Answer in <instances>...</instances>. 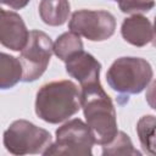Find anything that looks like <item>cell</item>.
<instances>
[{
	"label": "cell",
	"mask_w": 156,
	"mask_h": 156,
	"mask_svg": "<svg viewBox=\"0 0 156 156\" xmlns=\"http://www.w3.org/2000/svg\"><path fill=\"white\" fill-rule=\"evenodd\" d=\"M80 88V108L83 110L87 126L94 135L95 144L105 145L118 132L113 102L100 82Z\"/></svg>",
	"instance_id": "1"
},
{
	"label": "cell",
	"mask_w": 156,
	"mask_h": 156,
	"mask_svg": "<svg viewBox=\"0 0 156 156\" xmlns=\"http://www.w3.org/2000/svg\"><path fill=\"white\" fill-rule=\"evenodd\" d=\"M80 110V91L72 80H55L39 88L35 96L37 116L51 124L61 123Z\"/></svg>",
	"instance_id": "2"
},
{
	"label": "cell",
	"mask_w": 156,
	"mask_h": 156,
	"mask_svg": "<svg viewBox=\"0 0 156 156\" xmlns=\"http://www.w3.org/2000/svg\"><path fill=\"white\" fill-rule=\"evenodd\" d=\"M152 77L151 65L145 58L133 56L117 58L106 72V82L110 88L127 96L141 93L150 84Z\"/></svg>",
	"instance_id": "3"
},
{
	"label": "cell",
	"mask_w": 156,
	"mask_h": 156,
	"mask_svg": "<svg viewBox=\"0 0 156 156\" xmlns=\"http://www.w3.org/2000/svg\"><path fill=\"white\" fill-rule=\"evenodd\" d=\"M2 143L12 155L44 154L51 145V134L27 119L13 121L4 132Z\"/></svg>",
	"instance_id": "4"
},
{
	"label": "cell",
	"mask_w": 156,
	"mask_h": 156,
	"mask_svg": "<svg viewBox=\"0 0 156 156\" xmlns=\"http://www.w3.org/2000/svg\"><path fill=\"white\" fill-rule=\"evenodd\" d=\"M94 144V135L87 123L80 118H73L58 127L55 143H51L43 155L91 156Z\"/></svg>",
	"instance_id": "5"
},
{
	"label": "cell",
	"mask_w": 156,
	"mask_h": 156,
	"mask_svg": "<svg viewBox=\"0 0 156 156\" xmlns=\"http://www.w3.org/2000/svg\"><path fill=\"white\" fill-rule=\"evenodd\" d=\"M52 44L46 33L37 29L29 32L27 43L18 57L22 66V82H34L43 76L52 55Z\"/></svg>",
	"instance_id": "6"
},
{
	"label": "cell",
	"mask_w": 156,
	"mask_h": 156,
	"mask_svg": "<svg viewBox=\"0 0 156 156\" xmlns=\"http://www.w3.org/2000/svg\"><path fill=\"white\" fill-rule=\"evenodd\" d=\"M68 28L90 41H104L115 34L116 18L105 10H77L71 16Z\"/></svg>",
	"instance_id": "7"
},
{
	"label": "cell",
	"mask_w": 156,
	"mask_h": 156,
	"mask_svg": "<svg viewBox=\"0 0 156 156\" xmlns=\"http://www.w3.org/2000/svg\"><path fill=\"white\" fill-rule=\"evenodd\" d=\"M28 29L22 17L15 11L0 7V44L12 51H21L28 39Z\"/></svg>",
	"instance_id": "8"
},
{
	"label": "cell",
	"mask_w": 156,
	"mask_h": 156,
	"mask_svg": "<svg viewBox=\"0 0 156 156\" xmlns=\"http://www.w3.org/2000/svg\"><path fill=\"white\" fill-rule=\"evenodd\" d=\"M66 72L77 79L80 87L99 83L101 63L89 52L79 50L71 55L66 61Z\"/></svg>",
	"instance_id": "9"
},
{
	"label": "cell",
	"mask_w": 156,
	"mask_h": 156,
	"mask_svg": "<svg viewBox=\"0 0 156 156\" xmlns=\"http://www.w3.org/2000/svg\"><path fill=\"white\" fill-rule=\"evenodd\" d=\"M121 34L127 43L136 48H143L154 43L155 38L151 21L141 13H135L124 18L121 26Z\"/></svg>",
	"instance_id": "10"
},
{
	"label": "cell",
	"mask_w": 156,
	"mask_h": 156,
	"mask_svg": "<svg viewBox=\"0 0 156 156\" xmlns=\"http://www.w3.org/2000/svg\"><path fill=\"white\" fill-rule=\"evenodd\" d=\"M71 12L68 0H40L39 16L41 21L51 27H58L66 23Z\"/></svg>",
	"instance_id": "11"
},
{
	"label": "cell",
	"mask_w": 156,
	"mask_h": 156,
	"mask_svg": "<svg viewBox=\"0 0 156 156\" xmlns=\"http://www.w3.org/2000/svg\"><path fill=\"white\" fill-rule=\"evenodd\" d=\"M22 78V66L18 57L0 51V89L13 88Z\"/></svg>",
	"instance_id": "12"
},
{
	"label": "cell",
	"mask_w": 156,
	"mask_h": 156,
	"mask_svg": "<svg viewBox=\"0 0 156 156\" xmlns=\"http://www.w3.org/2000/svg\"><path fill=\"white\" fill-rule=\"evenodd\" d=\"M79 50H83V41L79 35L71 30L62 33L52 44V52L62 61H66L71 55Z\"/></svg>",
	"instance_id": "13"
},
{
	"label": "cell",
	"mask_w": 156,
	"mask_h": 156,
	"mask_svg": "<svg viewBox=\"0 0 156 156\" xmlns=\"http://www.w3.org/2000/svg\"><path fill=\"white\" fill-rule=\"evenodd\" d=\"M155 116H143L136 123V133L145 152L155 155Z\"/></svg>",
	"instance_id": "14"
},
{
	"label": "cell",
	"mask_w": 156,
	"mask_h": 156,
	"mask_svg": "<svg viewBox=\"0 0 156 156\" xmlns=\"http://www.w3.org/2000/svg\"><path fill=\"white\" fill-rule=\"evenodd\" d=\"M101 146H102L104 156H107V155H134V156L136 155V156H140L141 155V152L138 151L133 146L130 138L124 132H121V130L117 132V134L110 143L101 145Z\"/></svg>",
	"instance_id": "15"
},
{
	"label": "cell",
	"mask_w": 156,
	"mask_h": 156,
	"mask_svg": "<svg viewBox=\"0 0 156 156\" xmlns=\"http://www.w3.org/2000/svg\"><path fill=\"white\" fill-rule=\"evenodd\" d=\"M123 13L135 15L149 12L155 6V0H115Z\"/></svg>",
	"instance_id": "16"
},
{
	"label": "cell",
	"mask_w": 156,
	"mask_h": 156,
	"mask_svg": "<svg viewBox=\"0 0 156 156\" xmlns=\"http://www.w3.org/2000/svg\"><path fill=\"white\" fill-rule=\"evenodd\" d=\"M30 0H0V4H4L13 10H21L29 4Z\"/></svg>",
	"instance_id": "17"
}]
</instances>
